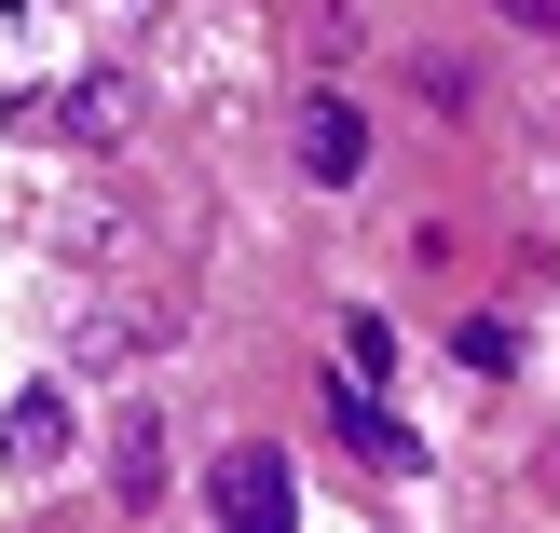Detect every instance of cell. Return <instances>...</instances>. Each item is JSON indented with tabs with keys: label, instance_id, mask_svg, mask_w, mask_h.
<instances>
[{
	"label": "cell",
	"instance_id": "cell-4",
	"mask_svg": "<svg viewBox=\"0 0 560 533\" xmlns=\"http://www.w3.org/2000/svg\"><path fill=\"white\" fill-rule=\"evenodd\" d=\"M355 164H370V124H355L342 96H315V109H301V178H328V192H342Z\"/></svg>",
	"mask_w": 560,
	"mask_h": 533
},
{
	"label": "cell",
	"instance_id": "cell-5",
	"mask_svg": "<svg viewBox=\"0 0 560 533\" xmlns=\"http://www.w3.org/2000/svg\"><path fill=\"white\" fill-rule=\"evenodd\" d=\"M342 356H355V383H383V370H397V328H383V315H355V328H342Z\"/></svg>",
	"mask_w": 560,
	"mask_h": 533
},
{
	"label": "cell",
	"instance_id": "cell-1",
	"mask_svg": "<svg viewBox=\"0 0 560 533\" xmlns=\"http://www.w3.org/2000/svg\"><path fill=\"white\" fill-rule=\"evenodd\" d=\"M219 533H301L288 452H219Z\"/></svg>",
	"mask_w": 560,
	"mask_h": 533
},
{
	"label": "cell",
	"instance_id": "cell-2",
	"mask_svg": "<svg viewBox=\"0 0 560 533\" xmlns=\"http://www.w3.org/2000/svg\"><path fill=\"white\" fill-rule=\"evenodd\" d=\"M328 425H342V438H355V452H370V465H383V479H410V465H424V438H410V425H397V410H383V397H370V383H328Z\"/></svg>",
	"mask_w": 560,
	"mask_h": 533
},
{
	"label": "cell",
	"instance_id": "cell-3",
	"mask_svg": "<svg viewBox=\"0 0 560 533\" xmlns=\"http://www.w3.org/2000/svg\"><path fill=\"white\" fill-rule=\"evenodd\" d=\"M55 452H69V383H27L0 410V465H55Z\"/></svg>",
	"mask_w": 560,
	"mask_h": 533
}]
</instances>
